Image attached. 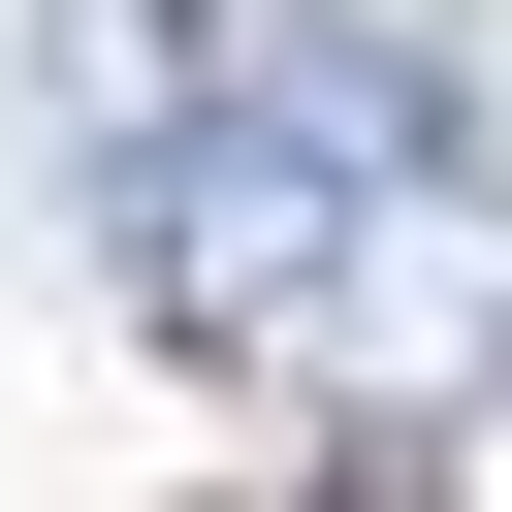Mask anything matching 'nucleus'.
Returning a JSON list of instances; mask_svg holds the SVG:
<instances>
[{
    "label": "nucleus",
    "instance_id": "nucleus-1",
    "mask_svg": "<svg viewBox=\"0 0 512 512\" xmlns=\"http://www.w3.org/2000/svg\"><path fill=\"white\" fill-rule=\"evenodd\" d=\"M512 96H480V32H416V0H256L224 32V96L160 128V192H128V320L160 352H224V384H320L352 352V288H384V224L480 160Z\"/></svg>",
    "mask_w": 512,
    "mask_h": 512
},
{
    "label": "nucleus",
    "instance_id": "nucleus-2",
    "mask_svg": "<svg viewBox=\"0 0 512 512\" xmlns=\"http://www.w3.org/2000/svg\"><path fill=\"white\" fill-rule=\"evenodd\" d=\"M224 32H256V0H32V32H0L32 192H64V224H128V192H160V128L224 96Z\"/></svg>",
    "mask_w": 512,
    "mask_h": 512
}]
</instances>
